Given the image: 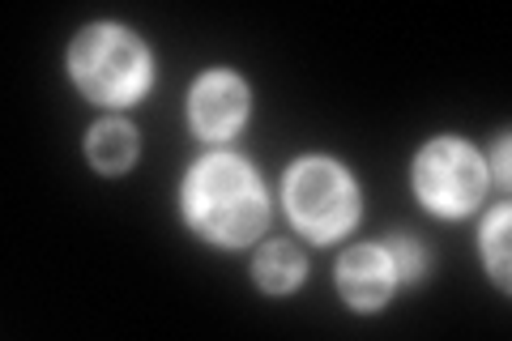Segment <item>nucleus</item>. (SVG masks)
I'll return each mask as SVG.
<instances>
[{
  "label": "nucleus",
  "mask_w": 512,
  "mask_h": 341,
  "mask_svg": "<svg viewBox=\"0 0 512 341\" xmlns=\"http://www.w3.org/2000/svg\"><path fill=\"white\" fill-rule=\"evenodd\" d=\"M483 261L500 286H508V209H495L483 226Z\"/></svg>",
  "instance_id": "1a4fd4ad"
},
{
  "label": "nucleus",
  "mask_w": 512,
  "mask_h": 341,
  "mask_svg": "<svg viewBox=\"0 0 512 341\" xmlns=\"http://www.w3.org/2000/svg\"><path fill=\"white\" fill-rule=\"evenodd\" d=\"M393 261L384 248H350L338 265V290L355 312H376L393 295Z\"/></svg>",
  "instance_id": "423d86ee"
},
{
  "label": "nucleus",
  "mask_w": 512,
  "mask_h": 341,
  "mask_svg": "<svg viewBox=\"0 0 512 341\" xmlns=\"http://www.w3.org/2000/svg\"><path fill=\"white\" fill-rule=\"evenodd\" d=\"M86 154L94 162V171H103V175L128 171V167H133V158H137V133H133V124H124V120H99V124L90 128Z\"/></svg>",
  "instance_id": "0eeeda50"
},
{
  "label": "nucleus",
  "mask_w": 512,
  "mask_h": 341,
  "mask_svg": "<svg viewBox=\"0 0 512 341\" xmlns=\"http://www.w3.org/2000/svg\"><path fill=\"white\" fill-rule=\"evenodd\" d=\"M303 252L295 248V243H286V239H274V243H265L261 252H256V282H261L269 295H286V290H295L303 282Z\"/></svg>",
  "instance_id": "6e6552de"
},
{
  "label": "nucleus",
  "mask_w": 512,
  "mask_h": 341,
  "mask_svg": "<svg viewBox=\"0 0 512 341\" xmlns=\"http://www.w3.org/2000/svg\"><path fill=\"white\" fill-rule=\"evenodd\" d=\"M73 81L94 103H133L150 86V52L124 26H90L69 47Z\"/></svg>",
  "instance_id": "f03ea898"
},
{
  "label": "nucleus",
  "mask_w": 512,
  "mask_h": 341,
  "mask_svg": "<svg viewBox=\"0 0 512 341\" xmlns=\"http://www.w3.org/2000/svg\"><path fill=\"white\" fill-rule=\"evenodd\" d=\"M188 116L201 137H210V141L231 137L248 116V86L235 73H222V69L205 73V77H197V86H192Z\"/></svg>",
  "instance_id": "39448f33"
},
{
  "label": "nucleus",
  "mask_w": 512,
  "mask_h": 341,
  "mask_svg": "<svg viewBox=\"0 0 512 341\" xmlns=\"http://www.w3.org/2000/svg\"><path fill=\"white\" fill-rule=\"evenodd\" d=\"M389 261H393V273L402 282H419V273H423V252L414 248L410 239H393L389 243Z\"/></svg>",
  "instance_id": "9d476101"
},
{
  "label": "nucleus",
  "mask_w": 512,
  "mask_h": 341,
  "mask_svg": "<svg viewBox=\"0 0 512 341\" xmlns=\"http://www.w3.org/2000/svg\"><path fill=\"white\" fill-rule=\"evenodd\" d=\"M487 188V171L466 141L440 137L414 158V192L440 218L470 214Z\"/></svg>",
  "instance_id": "20e7f679"
},
{
  "label": "nucleus",
  "mask_w": 512,
  "mask_h": 341,
  "mask_svg": "<svg viewBox=\"0 0 512 341\" xmlns=\"http://www.w3.org/2000/svg\"><path fill=\"white\" fill-rule=\"evenodd\" d=\"M286 214L312 239H333L359 218V192L350 175L329 158H303L286 175Z\"/></svg>",
  "instance_id": "7ed1b4c3"
},
{
  "label": "nucleus",
  "mask_w": 512,
  "mask_h": 341,
  "mask_svg": "<svg viewBox=\"0 0 512 341\" xmlns=\"http://www.w3.org/2000/svg\"><path fill=\"white\" fill-rule=\"evenodd\" d=\"M184 214L201 239L244 248L269 222L265 188L256 171L235 154H210L184 180Z\"/></svg>",
  "instance_id": "f257e3e1"
}]
</instances>
